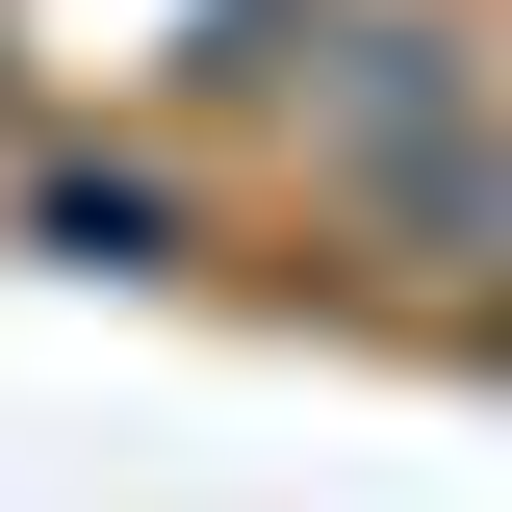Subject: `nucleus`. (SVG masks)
Wrapping results in <instances>:
<instances>
[{
	"label": "nucleus",
	"mask_w": 512,
	"mask_h": 512,
	"mask_svg": "<svg viewBox=\"0 0 512 512\" xmlns=\"http://www.w3.org/2000/svg\"><path fill=\"white\" fill-rule=\"evenodd\" d=\"M231 103L282 128L333 205L436 231V180L512 128V52H487V0H256L231 26Z\"/></svg>",
	"instance_id": "obj_1"
}]
</instances>
